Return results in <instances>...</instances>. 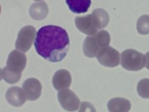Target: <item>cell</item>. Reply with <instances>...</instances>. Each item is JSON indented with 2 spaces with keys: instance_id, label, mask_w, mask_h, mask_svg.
<instances>
[{
  "instance_id": "cell-18",
  "label": "cell",
  "mask_w": 149,
  "mask_h": 112,
  "mask_svg": "<svg viewBox=\"0 0 149 112\" xmlns=\"http://www.w3.org/2000/svg\"><path fill=\"white\" fill-rule=\"evenodd\" d=\"M137 90L140 96L144 99H149V79H141L137 84Z\"/></svg>"
},
{
  "instance_id": "cell-16",
  "label": "cell",
  "mask_w": 149,
  "mask_h": 112,
  "mask_svg": "<svg viewBox=\"0 0 149 112\" xmlns=\"http://www.w3.org/2000/svg\"><path fill=\"white\" fill-rule=\"evenodd\" d=\"M137 32L143 35L149 33V15H144L141 16L136 23Z\"/></svg>"
},
{
  "instance_id": "cell-17",
  "label": "cell",
  "mask_w": 149,
  "mask_h": 112,
  "mask_svg": "<svg viewBox=\"0 0 149 112\" xmlns=\"http://www.w3.org/2000/svg\"><path fill=\"white\" fill-rule=\"evenodd\" d=\"M21 75H22L15 74L8 70L5 67L3 68L1 71V78L7 83L10 84H13L17 82L20 80Z\"/></svg>"
},
{
  "instance_id": "cell-15",
  "label": "cell",
  "mask_w": 149,
  "mask_h": 112,
  "mask_svg": "<svg viewBox=\"0 0 149 112\" xmlns=\"http://www.w3.org/2000/svg\"><path fill=\"white\" fill-rule=\"evenodd\" d=\"M70 10L76 13L86 12L90 8L91 1L90 0L66 1Z\"/></svg>"
},
{
  "instance_id": "cell-20",
  "label": "cell",
  "mask_w": 149,
  "mask_h": 112,
  "mask_svg": "<svg viewBox=\"0 0 149 112\" xmlns=\"http://www.w3.org/2000/svg\"><path fill=\"white\" fill-rule=\"evenodd\" d=\"M146 56V67L149 69V51L146 53L145 54Z\"/></svg>"
},
{
  "instance_id": "cell-2",
  "label": "cell",
  "mask_w": 149,
  "mask_h": 112,
  "mask_svg": "<svg viewBox=\"0 0 149 112\" xmlns=\"http://www.w3.org/2000/svg\"><path fill=\"white\" fill-rule=\"evenodd\" d=\"M111 36L109 33L102 30L95 35L87 36L83 44V51L84 55L89 58L97 57L98 52L103 48L109 46Z\"/></svg>"
},
{
  "instance_id": "cell-14",
  "label": "cell",
  "mask_w": 149,
  "mask_h": 112,
  "mask_svg": "<svg viewBox=\"0 0 149 112\" xmlns=\"http://www.w3.org/2000/svg\"><path fill=\"white\" fill-rule=\"evenodd\" d=\"M91 14L98 30L106 27L109 20V16L107 11L102 8H96Z\"/></svg>"
},
{
  "instance_id": "cell-9",
  "label": "cell",
  "mask_w": 149,
  "mask_h": 112,
  "mask_svg": "<svg viewBox=\"0 0 149 112\" xmlns=\"http://www.w3.org/2000/svg\"><path fill=\"white\" fill-rule=\"evenodd\" d=\"M22 88L27 100H35L40 96L41 85L40 82L36 78L27 79L23 82Z\"/></svg>"
},
{
  "instance_id": "cell-3",
  "label": "cell",
  "mask_w": 149,
  "mask_h": 112,
  "mask_svg": "<svg viewBox=\"0 0 149 112\" xmlns=\"http://www.w3.org/2000/svg\"><path fill=\"white\" fill-rule=\"evenodd\" d=\"M146 56L133 49H126L121 53V65L129 71H139L146 66Z\"/></svg>"
},
{
  "instance_id": "cell-10",
  "label": "cell",
  "mask_w": 149,
  "mask_h": 112,
  "mask_svg": "<svg viewBox=\"0 0 149 112\" xmlns=\"http://www.w3.org/2000/svg\"><path fill=\"white\" fill-rule=\"evenodd\" d=\"M72 82V77L70 72L66 69H59L54 75L52 78V84L57 90L66 89Z\"/></svg>"
},
{
  "instance_id": "cell-11",
  "label": "cell",
  "mask_w": 149,
  "mask_h": 112,
  "mask_svg": "<svg viewBox=\"0 0 149 112\" xmlns=\"http://www.w3.org/2000/svg\"><path fill=\"white\" fill-rule=\"evenodd\" d=\"M5 96L8 103L16 107L21 106L27 100L23 90L16 86L9 88L6 92Z\"/></svg>"
},
{
  "instance_id": "cell-1",
  "label": "cell",
  "mask_w": 149,
  "mask_h": 112,
  "mask_svg": "<svg viewBox=\"0 0 149 112\" xmlns=\"http://www.w3.org/2000/svg\"><path fill=\"white\" fill-rule=\"evenodd\" d=\"M67 32L55 25L41 27L37 33L34 47L37 52L44 59L52 62L62 61L69 47Z\"/></svg>"
},
{
  "instance_id": "cell-12",
  "label": "cell",
  "mask_w": 149,
  "mask_h": 112,
  "mask_svg": "<svg viewBox=\"0 0 149 112\" xmlns=\"http://www.w3.org/2000/svg\"><path fill=\"white\" fill-rule=\"evenodd\" d=\"M109 112H128L131 108L130 102L123 97H114L107 104Z\"/></svg>"
},
{
  "instance_id": "cell-6",
  "label": "cell",
  "mask_w": 149,
  "mask_h": 112,
  "mask_svg": "<svg viewBox=\"0 0 149 112\" xmlns=\"http://www.w3.org/2000/svg\"><path fill=\"white\" fill-rule=\"evenodd\" d=\"M97 58L101 65L108 67L116 66L120 62L119 51L111 46L102 48L98 52Z\"/></svg>"
},
{
  "instance_id": "cell-13",
  "label": "cell",
  "mask_w": 149,
  "mask_h": 112,
  "mask_svg": "<svg viewBox=\"0 0 149 112\" xmlns=\"http://www.w3.org/2000/svg\"><path fill=\"white\" fill-rule=\"evenodd\" d=\"M48 13V7L44 1L36 2L31 4L29 9V13L31 17L37 20L44 19Z\"/></svg>"
},
{
  "instance_id": "cell-8",
  "label": "cell",
  "mask_w": 149,
  "mask_h": 112,
  "mask_svg": "<svg viewBox=\"0 0 149 112\" xmlns=\"http://www.w3.org/2000/svg\"><path fill=\"white\" fill-rule=\"evenodd\" d=\"M74 21L77 28L82 33L90 36H94L97 33L98 29L91 13L76 16Z\"/></svg>"
},
{
  "instance_id": "cell-5",
  "label": "cell",
  "mask_w": 149,
  "mask_h": 112,
  "mask_svg": "<svg viewBox=\"0 0 149 112\" xmlns=\"http://www.w3.org/2000/svg\"><path fill=\"white\" fill-rule=\"evenodd\" d=\"M27 58L26 55L18 50L12 51L8 55L6 61V66H5L8 70L19 75L26 67Z\"/></svg>"
},
{
  "instance_id": "cell-4",
  "label": "cell",
  "mask_w": 149,
  "mask_h": 112,
  "mask_svg": "<svg viewBox=\"0 0 149 112\" xmlns=\"http://www.w3.org/2000/svg\"><path fill=\"white\" fill-rule=\"evenodd\" d=\"M36 33V28L31 25H27L22 27L18 33L15 47L23 52H27L33 44Z\"/></svg>"
},
{
  "instance_id": "cell-7",
  "label": "cell",
  "mask_w": 149,
  "mask_h": 112,
  "mask_svg": "<svg viewBox=\"0 0 149 112\" xmlns=\"http://www.w3.org/2000/svg\"><path fill=\"white\" fill-rule=\"evenodd\" d=\"M58 98L61 105L65 110L74 111L78 109L80 100L71 90L66 89L59 91Z\"/></svg>"
},
{
  "instance_id": "cell-19",
  "label": "cell",
  "mask_w": 149,
  "mask_h": 112,
  "mask_svg": "<svg viewBox=\"0 0 149 112\" xmlns=\"http://www.w3.org/2000/svg\"><path fill=\"white\" fill-rule=\"evenodd\" d=\"M78 112H96L94 106L88 102H83Z\"/></svg>"
}]
</instances>
